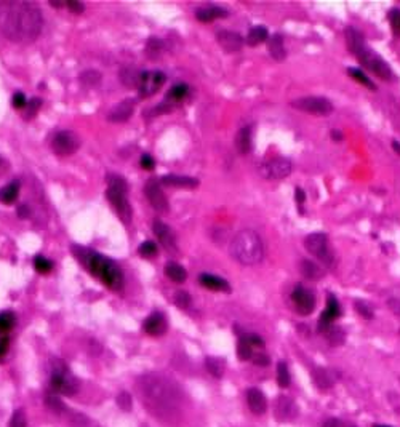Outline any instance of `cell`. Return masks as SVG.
I'll return each mask as SVG.
<instances>
[{"label":"cell","instance_id":"1","mask_svg":"<svg viewBox=\"0 0 400 427\" xmlns=\"http://www.w3.org/2000/svg\"><path fill=\"white\" fill-rule=\"evenodd\" d=\"M40 8L32 2H0V32L18 43L34 42L42 32Z\"/></svg>","mask_w":400,"mask_h":427},{"label":"cell","instance_id":"2","mask_svg":"<svg viewBox=\"0 0 400 427\" xmlns=\"http://www.w3.org/2000/svg\"><path fill=\"white\" fill-rule=\"evenodd\" d=\"M138 391L143 403L155 416L170 417L181 411L184 394L180 384L160 373H149L138 379Z\"/></svg>","mask_w":400,"mask_h":427},{"label":"cell","instance_id":"3","mask_svg":"<svg viewBox=\"0 0 400 427\" xmlns=\"http://www.w3.org/2000/svg\"><path fill=\"white\" fill-rule=\"evenodd\" d=\"M74 252L77 253L79 261L87 267V271L99 278L101 283L106 285L107 288L114 291H120L124 288V272L112 259L91 252L88 248H74Z\"/></svg>","mask_w":400,"mask_h":427},{"label":"cell","instance_id":"4","mask_svg":"<svg viewBox=\"0 0 400 427\" xmlns=\"http://www.w3.org/2000/svg\"><path fill=\"white\" fill-rule=\"evenodd\" d=\"M346 40H348L349 50L359 59V63L362 64V66L367 68L368 71H371L381 80H392V77H394L392 69L389 68V64L381 58L379 54H376L367 45L364 35L360 34V31H357L356 27H348L346 29Z\"/></svg>","mask_w":400,"mask_h":427},{"label":"cell","instance_id":"5","mask_svg":"<svg viewBox=\"0 0 400 427\" xmlns=\"http://www.w3.org/2000/svg\"><path fill=\"white\" fill-rule=\"evenodd\" d=\"M229 252L242 266H256L264 258L263 238L253 229H244L232 238Z\"/></svg>","mask_w":400,"mask_h":427},{"label":"cell","instance_id":"6","mask_svg":"<svg viewBox=\"0 0 400 427\" xmlns=\"http://www.w3.org/2000/svg\"><path fill=\"white\" fill-rule=\"evenodd\" d=\"M106 197L110 202V205L116 210L119 218L122 219L125 224L132 221L133 211L128 202V184L127 181L119 174H109L107 176V191Z\"/></svg>","mask_w":400,"mask_h":427},{"label":"cell","instance_id":"7","mask_svg":"<svg viewBox=\"0 0 400 427\" xmlns=\"http://www.w3.org/2000/svg\"><path fill=\"white\" fill-rule=\"evenodd\" d=\"M50 387L53 392L71 397L74 394H77V391L80 389V383L63 360L54 358L51 360V367H50Z\"/></svg>","mask_w":400,"mask_h":427},{"label":"cell","instance_id":"8","mask_svg":"<svg viewBox=\"0 0 400 427\" xmlns=\"http://www.w3.org/2000/svg\"><path fill=\"white\" fill-rule=\"evenodd\" d=\"M304 247L312 256H315L323 264H327V266L333 264L334 256H333V252L330 248V242H328L327 234H323V232H314V234H309L304 240Z\"/></svg>","mask_w":400,"mask_h":427},{"label":"cell","instance_id":"9","mask_svg":"<svg viewBox=\"0 0 400 427\" xmlns=\"http://www.w3.org/2000/svg\"><path fill=\"white\" fill-rule=\"evenodd\" d=\"M292 106L295 109L304 110L309 114H317V115H330L333 112V104L331 101L322 96H304L292 101Z\"/></svg>","mask_w":400,"mask_h":427},{"label":"cell","instance_id":"10","mask_svg":"<svg viewBox=\"0 0 400 427\" xmlns=\"http://www.w3.org/2000/svg\"><path fill=\"white\" fill-rule=\"evenodd\" d=\"M79 146H80V139L76 133L71 132V130H61V132H58L51 139L53 152L61 157L72 155L79 149Z\"/></svg>","mask_w":400,"mask_h":427},{"label":"cell","instance_id":"11","mask_svg":"<svg viewBox=\"0 0 400 427\" xmlns=\"http://www.w3.org/2000/svg\"><path fill=\"white\" fill-rule=\"evenodd\" d=\"M165 80H166L165 74L160 72V71H146V72H141V77H139V83H138L139 96H141V98H151L152 95H155V93L162 88Z\"/></svg>","mask_w":400,"mask_h":427},{"label":"cell","instance_id":"12","mask_svg":"<svg viewBox=\"0 0 400 427\" xmlns=\"http://www.w3.org/2000/svg\"><path fill=\"white\" fill-rule=\"evenodd\" d=\"M293 170V165L292 162L285 159V157H275V159L266 162L261 166V174L264 176L266 179H283L287 176H290Z\"/></svg>","mask_w":400,"mask_h":427},{"label":"cell","instance_id":"13","mask_svg":"<svg viewBox=\"0 0 400 427\" xmlns=\"http://www.w3.org/2000/svg\"><path fill=\"white\" fill-rule=\"evenodd\" d=\"M292 302L298 314L309 315L315 309V296L304 285H296L292 291Z\"/></svg>","mask_w":400,"mask_h":427},{"label":"cell","instance_id":"14","mask_svg":"<svg viewBox=\"0 0 400 427\" xmlns=\"http://www.w3.org/2000/svg\"><path fill=\"white\" fill-rule=\"evenodd\" d=\"M159 182L160 181H157V179H149L147 184H146V188H144V194H146L149 203H151V207L155 211L166 213V211H168V208H170V205H168V200H166V197H165V194H163Z\"/></svg>","mask_w":400,"mask_h":427},{"label":"cell","instance_id":"15","mask_svg":"<svg viewBox=\"0 0 400 427\" xmlns=\"http://www.w3.org/2000/svg\"><path fill=\"white\" fill-rule=\"evenodd\" d=\"M152 230L154 235L159 240V243L166 250L168 253H176L178 252V243H176V237L173 234V230L165 224L162 221H154L152 224Z\"/></svg>","mask_w":400,"mask_h":427},{"label":"cell","instance_id":"16","mask_svg":"<svg viewBox=\"0 0 400 427\" xmlns=\"http://www.w3.org/2000/svg\"><path fill=\"white\" fill-rule=\"evenodd\" d=\"M274 411H275V417L278 421L290 422V421H295L298 414H300V408H298V405L290 397H278L275 402V406H274Z\"/></svg>","mask_w":400,"mask_h":427},{"label":"cell","instance_id":"17","mask_svg":"<svg viewBox=\"0 0 400 427\" xmlns=\"http://www.w3.org/2000/svg\"><path fill=\"white\" fill-rule=\"evenodd\" d=\"M341 317V304L339 301L334 298L333 294L328 296L327 299V309H325L319 319V331L323 333L328 327H331L333 322Z\"/></svg>","mask_w":400,"mask_h":427},{"label":"cell","instance_id":"18","mask_svg":"<svg viewBox=\"0 0 400 427\" xmlns=\"http://www.w3.org/2000/svg\"><path fill=\"white\" fill-rule=\"evenodd\" d=\"M143 328L149 336H162L166 333L168 323H166V319L162 312H154L144 320Z\"/></svg>","mask_w":400,"mask_h":427},{"label":"cell","instance_id":"19","mask_svg":"<svg viewBox=\"0 0 400 427\" xmlns=\"http://www.w3.org/2000/svg\"><path fill=\"white\" fill-rule=\"evenodd\" d=\"M216 40L221 45V48L227 53H237L242 48V45H244V39H242L240 34L224 29L216 32Z\"/></svg>","mask_w":400,"mask_h":427},{"label":"cell","instance_id":"20","mask_svg":"<svg viewBox=\"0 0 400 427\" xmlns=\"http://www.w3.org/2000/svg\"><path fill=\"white\" fill-rule=\"evenodd\" d=\"M133 110H135V99H125L110 110L107 118L110 120V122H116V124L127 122V120L132 117Z\"/></svg>","mask_w":400,"mask_h":427},{"label":"cell","instance_id":"21","mask_svg":"<svg viewBox=\"0 0 400 427\" xmlns=\"http://www.w3.org/2000/svg\"><path fill=\"white\" fill-rule=\"evenodd\" d=\"M247 403L250 406V410H252L255 414H263L267 410V400H266L264 394L259 391V389H255V387L247 391Z\"/></svg>","mask_w":400,"mask_h":427},{"label":"cell","instance_id":"22","mask_svg":"<svg viewBox=\"0 0 400 427\" xmlns=\"http://www.w3.org/2000/svg\"><path fill=\"white\" fill-rule=\"evenodd\" d=\"M252 146H253V130H252V127H250V125L242 127L239 130L237 136H236L237 151L242 155H245V154H248L250 151H252Z\"/></svg>","mask_w":400,"mask_h":427},{"label":"cell","instance_id":"23","mask_svg":"<svg viewBox=\"0 0 400 427\" xmlns=\"http://www.w3.org/2000/svg\"><path fill=\"white\" fill-rule=\"evenodd\" d=\"M229 15V12L226 8L218 7V5H208V7H202L195 12V16L197 20L202 23H210L213 20H218V18H226Z\"/></svg>","mask_w":400,"mask_h":427},{"label":"cell","instance_id":"24","mask_svg":"<svg viewBox=\"0 0 400 427\" xmlns=\"http://www.w3.org/2000/svg\"><path fill=\"white\" fill-rule=\"evenodd\" d=\"M199 282L203 288H208L211 291H231V286H229L227 280L213 275V274H200Z\"/></svg>","mask_w":400,"mask_h":427},{"label":"cell","instance_id":"25","mask_svg":"<svg viewBox=\"0 0 400 427\" xmlns=\"http://www.w3.org/2000/svg\"><path fill=\"white\" fill-rule=\"evenodd\" d=\"M160 182L165 186H173V188H188V189H192L199 184V181L195 178L178 176V174H165L160 178Z\"/></svg>","mask_w":400,"mask_h":427},{"label":"cell","instance_id":"26","mask_svg":"<svg viewBox=\"0 0 400 427\" xmlns=\"http://www.w3.org/2000/svg\"><path fill=\"white\" fill-rule=\"evenodd\" d=\"M267 48H269V54L277 59V61H282L287 56V51H285V45H283V37L280 34H274L267 39Z\"/></svg>","mask_w":400,"mask_h":427},{"label":"cell","instance_id":"27","mask_svg":"<svg viewBox=\"0 0 400 427\" xmlns=\"http://www.w3.org/2000/svg\"><path fill=\"white\" fill-rule=\"evenodd\" d=\"M165 275L170 278V280H173L175 283H183L186 278H188V272H186V269L178 264V263H168L165 266Z\"/></svg>","mask_w":400,"mask_h":427},{"label":"cell","instance_id":"28","mask_svg":"<svg viewBox=\"0 0 400 427\" xmlns=\"http://www.w3.org/2000/svg\"><path fill=\"white\" fill-rule=\"evenodd\" d=\"M269 39V32L264 26H255L250 29L248 35H247V43L250 46H256L259 43H263Z\"/></svg>","mask_w":400,"mask_h":427},{"label":"cell","instance_id":"29","mask_svg":"<svg viewBox=\"0 0 400 427\" xmlns=\"http://www.w3.org/2000/svg\"><path fill=\"white\" fill-rule=\"evenodd\" d=\"M188 95H189V87L186 85V83H176V85H173L172 90L168 91L166 99L173 104H178L181 101H184Z\"/></svg>","mask_w":400,"mask_h":427},{"label":"cell","instance_id":"30","mask_svg":"<svg viewBox=\"0 0 400 427\" xmlns=\"http://www.w3.org/2000/svg\"><path fill=\"white\" fill-rule=\"evenodd\" d=\"M255 347L250 344V341L247 339V336L244 335V336H240V339H239V344H237V355H239V358L240 360H244V361H247V360H253V357H255Z\"/></svg>","mask_w":400,"mask_h":427},{"label":"cell","instance_id":"31","mask_svg":"<svg viewBox=\"0 0 400 427\" xmlns=\"http://www.w3.org/2000/svg\"><path fill=\"white\" fill-rule=\"evenodd\" d=\"M18 194H20V182H10L0 189V202L13 203L18 199Z\"/></svg>","mask_w":400,"mask_h":427},{"label":"cell","instance_id":"32","mask_svg":"<svg viewBox=\"0 0 400 427\" xmlns=\"http://www.w3.org/2000/svg\"><path fill=\"white\" fill-rule=\"evenodd\" d=\"M205 365H207V370L210 371V375H213L215 378H221L222 373H224V360L222 358H218V357H207L205 358Z\"/></svg>","mask_w":400,"mask_h":427},{"label":"cell","instance_id":"33","mask_svg":"<svg viewBox=\"0 0 400 427\" xmlns=\"http://www.w3.org/2000/svg\"><path fill=\"white\" fill-rule=\"evenodd\" d=\"M301 274L306 278H311V280H314V278L322 277L323 271L315 263L309 261V259H304V261H301Z\"/></svg>","mask_w":400,"mask_h":427},{"label":"cell","instance_id":"34","mask_svg":"<svg viewBox=\"0 0 400 427\" xmlns=\"http://www.w3.org/2000/svg\"><path fill=\"white\" fill-rule=\"evenodd\" d=\"M163 48H165L163 42L159 39V37H151V39L147 40V45H146V53H147L149 58L155 59V58L160 56V53L163 51Z\"/></svg>","mask_w":400,"mask_h":427},{"label":"cell","instance_id":"35","mask_svg":"<svg viewBox=\"0 0 400 427\" xmlns=\"http://www.w3.org/2000/svg\"><path fill=\"white\" fill-rule=\"evenodd\" d=\"M16 325V315L12 311H4L0 312V333H7L12 331L13 327Z\"/></svg>","mask_w":400,"mask_h":427},{"label":"cell","instance_id":"36","mask_svg":"<svg viewBox=\"0 0 400 427\" xmlns=\"http://www.w3.org/2000/svg\"><path fill=\"white\" fill-rule=\"evenodd\" d=\"M348 74H349V76L354 79L356 82L362 83L364 87H368L370 90H373V91L376 90V85H375L373 82H371V79L367 77V74H364L360 69H357V68H349V69H348Z\"/></svg>","mask_w":400,"mask_h":427},{"label":"cell","instance_id":"37","mask_svg":"<svg viewBox=\"0 0 400 427\" xmlns=\"http://www.w3.org/2000/svg\"><path fill=\"white\" fill-rule=\"evenodd\" d=\"M277 383L280 387H288L292 383L290 371H288V367L285 361H278L277 363Z\"/></svg>","mask_w":400,"mask_h":427},{"label":"cell","instance_id":"38","mask_svg":"<svg viewBox=\"0 0 400 427\" xmlns=\"http://www.w3.org/2000/svg\"><path fill=\"white\" fill-rule=\"evenodd\" d=\"M45 403H46V406H48L51 411L58 413V414H63L64 411H68V406L64 405L56 395H53V394H46Z\"/></svg>","mask_w":400,"mask_h":427},{"label":"cell","instance_id":"39","mask_svg":"<svg viewBox=\"0 0 400 427\" xmlns=\"http://www.w3.org/2000/svg\"><path fill=\"white\" fill-rule=\"evenodd\" d=\"M314 379H315V383H317V386L322 387V389H328V387L333 386V378L328 375L327 370H322V368L315 370Z\"/></svg>","mask_w":400,"mask_h":427},{"label":"cell","instance_id":"40","mask_svg":"<svg viewBox=\"0 0 400 427\" xmlns=\"http://www.w3.org/2000/svg\"><path fill=\"white\" fill-rule=\"evenodd\" d=\"M323 335L327 336V339L331 342L333 346H338V344H341V342L344 341V333L341 331V328L334 327V325H331V327H328L327 330H325Z\"/></svg>","mask_w":400,"mask_h":427},{"label":"cell","instance_id":"41","mask_svg":"<svg viewBox=\"0 0 400 427\" xmlns=\"http://www.w3.org/2000/svg\"><path fill=\"white\" fill-rule=\"evenodd\" d=\"M34 267H35L37 272H40V274H48L51 269H53V263L50 261V259H46L45 256L39 255V256H35V259H34Z\"/></svg>","mask_w":400,"mask_h":427},{"label":"cell","instance_id":"42","mask_svg":"<svg viewBox=\"0 0 400 427\" xmlns=\"http://www.w3.org/2000/svg\"><path fill=\"white\" fill-rule=\"evenodd\" d=\"M99 80H101V76L96 71H85V72H82V76H80V82H83L88 87L98 85Z\"/></svg>","mask_w":400,"mask_h":427},{"label":"cell","instance_id":"43","mask_svg":"<svg viewBox=\"0 0 400 427\" xmlns=\"http://www.w3.org/2000/svg\"><path fill=\"white\" fill-rule=\"evenodd\" d=\"M138 253L146 258H152L157 253V247L154 242H151V240H146V242H143L138 247Z\"/></svg>","mask_w":400,"mask_h":427},{"label":"cell","instance_id":"44","mask_svg":"<svg viewBox=\"0 0 400 427\" xmlns=\"http://www.w3.org/2000/svg\"><path fill=\"white\" fill-rule=\"evenodd\" d=\"M8 427H27V421H26V413L24 410H16L13 411V416L10 419V424Z\"/></svg>","mask_w":400,"mask_h":427},{"label":"cell","instance_id":"45","mask_svg":"<svg viewBox=\"0 0 400 427\" xmlns=\"http://www.w3.org/2000/svg\"><path fill=\"white\" fill-rule=\"evenodd\" d=\"M117 405H119V408H122L124 411H130L133 406L132 395H130L128 392H120L117 395Z\"/></svg>","mask_w":400,"mask_h":427},{"label":"cell","instance_id":"46","mask_svg":"<svg viewBox=\"0 0 400 427\" xmlns=\"http://www.w3.org/2000/svg\"><path fill=\"white\" fill-rule=\"evenodd\" d=\"M175 302H176L178 308L188 309V308H191V296L186 291H178V293H176V296H175Z\"/></svg>","mask_w":400,"mask_h":427},{"label":"cell","instance_id":"47","mask_svg":"<svg viewBox=\"0 0 400 427\" xmlns=\"http://www.w3.org/2000/svg\"><path fill=\"white\" fill-rule=\"evenodd\" d=\"M356 309H357V312L362 315V317H365V319H368V320L373 319V311H371V308H368L365 302L356 301Z\"/></svg>","mask_w":400,"mask_h":427},{"label":"cell","instance_id":"48","mask_svg":"<svg viewBox=\"0 0 400 427\" xmlns=\"http://www.w3.org/2000/svg\"><path fill=\"white\" fill-rule=\"evenodd\" d=\"M8 349H10V336L5 335V333H0V360H2Z\"/></svg>","mask_w":400,"mask_h":427},{"label":"cell","instance_id":"49","mask_svg":"<svg viewBox=\"0 0 400 427\" xmlns=\"http://www.w3.org/2000/svg\"><path fill=\"white\" fill-rule=\"evenodd\" d=\"M269 361H271V358H269V355L266 354L264 350L256 352L255 357H253V363H255V365H258V367H267V365H269Z\"/></svg>","mask_w":400,"mask_h":427},{"label":"cell","instance_id":"50","mask_svg":"<svg viewBox=\"0 0 400 427\" xmlns=\"http://www.w3.org/2000/svg\"><path fill=\"white\" fill-rule=\"evenodd\" d=\"M390 18V26H392V31L400 35V10H392L389 15Z\"/></svg>","mask_w":400,"mask_h":427},{"label":"cell","instance_id":"51","mask_svg":"<svg viewBox=\"0 0 400 427\" xmlns=\"http://www.w3.org/2000/svg\"><path fill=\"white\" fill-rule=\"evenodd\" d=\"M12 103H13V107H16V109L24 107V106L27 104V99H26V96H24V93H21V91L15 93V95H13V99H12Z\"/></svg>","mask_w":400,"mask_h":427},{"label":"cell","instance_id":"52","mask_svg":"<svg viewBox=\"0 0 400 427\" xmlns=\"http://www.w3.org/2000/svg\"><path fill=\"white\" fill-rule=\"evenodd\" d=\"M139 163H141V166L144 170H152L155 166V160L152 159L149 154H143L141 155V160H139Z\"/></svg>","mask_w":400,"mask_h":427},{"label":"cell","instance_id":"53","mask_svg":"<svg viewBox=\"0 0 400 427\" xmlns=\"http://www.w3.org/2000/svg\"><path fill=\"white\" fill-rule=\"evenodd\" d=\"M42 106V101L39 99V98H34V99H31L29 101V109H27V117H34V114L37 112V110H39V107Z\"/></svg>","mask_w":400,"mask_h":427},{"label":"cell","instance_id":"54","mask_svg":"<svg viewBox=\"0 0 400 427\" xmlns=\"http://www.w3.org/2000/svg\"><path fill=\"white\" fill-rule=\"evenodd\" d=\"M387 308L392 311L397 317H400V298H389L387 299Z\"/></svg>","mask_w":400,"mask_h":427},{"label":"cell","instance_id":"55","mask_svg":"<svg viewBox=\"0 0 400 427\" xmlns=\"http://www.w3.org/2000/svg\"><path fill=\"white\" fill-rule=\"evenodd\" d=\"M64 5H66L68 8H71L74 13H82L83 12V4H80V2H72V0H69V2H66Z\"/></svg>","mask_w":400,"mask_h":427},{"label":"cell","instance_id":"56","mask_svg":"<svg viewBox=\"0 0 400 427\" xmlns=\"http://www.w3.org/2000/svg\"><path fill=\"white\" fill-rule=\"evenodd\" d=\"M295 199H296V203H298V205H303V203H304V200H306L304 191H303V189H298V188H296V191H295Z\"/></svg>","mask_w":400,"mask_h":427},{"label":"cell","instance_id":"57","mask_svg":"<svg viewBox=\"0 0 400 427\" xmlns=\"http://www.w3.org/2000/svg\"><path fill=\"white\" fill-rule=\"evenodd\" d=\"M320 427H341V425H339V421H338V419H334V417H330V419L325 421Z\"/></svg>","mask_w":400,"mask_h":427},{"label":"cell","instance_id":"58","mask_svg":"<svg viewBox=\"0 0 400 427\" xmlns=\"http://www.w3.org/2000/svg\"><path fill=\"white\" fill-rule=\"evenodd\" d=\"M331 136H333V139H338V141H341V139H342V135L339 132H331Z\"/></svg>","mask_w":400,"mask_h":427},{"label":"cell","instance_id":"59","mask_svg":"<svg viewBox=\"0 0 400 427\" xmlns=\"http://www.w3.org/2000/svg\"><path fill=\"white\" fill-rule=\"evenodd\" d=\"M392 146H394V149H395V152H398V154H400V144H398L397 141H394V143H392Z\"/></svg>","mask_w":400,"mask_h":427},{"label":"cell","instance_id":"60","mask_svg":"<svg viewBox=\"0 0 400 427\" xmlns=\"http://www.w3.org/2000/svg\"><path fill=\"white\" fill-rule=\"evenodd\" d=\"M373 427H389V425H383V424H376V425H373Z\"/></svg>","mask_w":400,"mask_h":427},{"label":"cell","instance_id":"61","mask_svg":"<svg viewBox=\"0 0 400 427\" xmlns=\"http://www.w3.org/2000/svg\"><path fill=\"white\" fill-rule=\"evenodd\" d=\"M2 165H4V160H2V157H0V168H2Z\"/></svg>","mask_w":400,"mask_h":427}]
</instances>
